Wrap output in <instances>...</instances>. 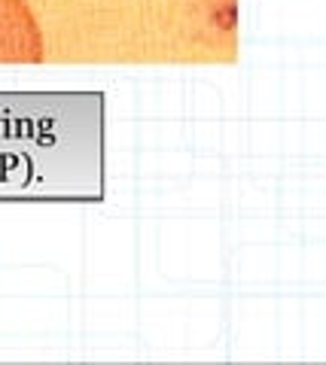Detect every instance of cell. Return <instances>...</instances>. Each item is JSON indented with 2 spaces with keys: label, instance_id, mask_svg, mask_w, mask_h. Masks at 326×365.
I'll use <instances>...</instances> for the list:
<instances>
[{
  "label": "cell",
  "instance_id": "1",
  "mask_svg": "<svg viewBox=\"0 0 326 365\" xmlns=\"http://www.w3.org/2000/svg\"><path fill=\"white\" fill-rule=\"evenodd\" d=\"M43 58V34L25 0H0V64Z\"/></svg>",
  "mask_w": 326,
  "mask_h": 365
}]
</instances>
